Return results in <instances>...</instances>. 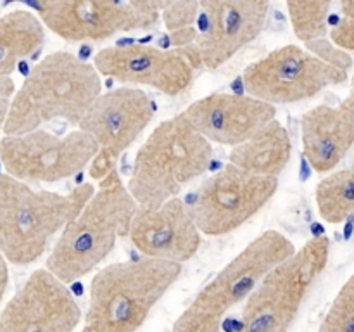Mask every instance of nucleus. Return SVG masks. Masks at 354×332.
<instances>
[{
	"label": "nucleus",
	"instance_id": "nucleus-1",
	"mask_svg": "<svg viewBox=\"0 0 354 332\" xmlns=\"http://www.w3.org/2000/svg\"><path fill=\"white\" fill-rule=\"evenodd\" d=\"M100 89L93 64L69 52H52L31 69L10 100L3 131L24 135L54 120L78 124L100 95Z\"/></svg>",
	"mask_w": 354,
	"mask_h": 332
},
{
	"label": "nucleus",
	"instance_id": "nucleus-2",
	"mask_svg": "<svg viewBox=\"0 0 354 332\" xmlns=\"http://www.w3.org/2000/svg\"><path fill=\"white\" fill-rule=\"evenodd\" d=\"M137 208L118 169H113L61 232L45 268L64 284L85 277L107 258L118 239L130 234Z\"/></svg>",
	"mask_w": 354,
	"mask_h": 332
},
{
	"label": "nucleus",
	"instance_id": "nucleus-3",
	"mask_svg": "<svg viewBox=\"0 0 354 332\" xmlns=\"http://www.w3.org/2000/svg\"><path fill=\"white\" fill-rule=\"evenodd\" d=\"M93 192L92 183H80L69 194L35 190L7 173L0 175V255L12 265L35 263Z\"/></svg>",
	"mask_w": 354,
	"mask_h": 332
},
{
	"label": "nucleus",
	"instance_id": "nucleus-4",
	"mask_svg": "<svg viewBox=\"0 0 354 332\" xmlns=\"http://www.w3.org/2000/svg\"><path fill=\"white\" fill-rule=\"evenodd\" d=\"M211 158V142L180 113L159 123L145 138L135 156L127 189L137 206H161L203 175Z\"/></svg>",
	"mask_w": 354,
	"mask_h": 332
},
{
	"label": "nucleus",
	"instance_id": "nucleus-5",
	"mask_svg": "<svg viewBox=\"0 0 354 332\" xmlns=\"http://www.w3.org/2000/svg\"><path fill=\"white\" fill-rule=\"evenodd\" d=\"M180 273V263L145 256L106 266L90 282L85 325L93 332H137Z\"/></svg>",
	"mask_w": 354,
	"mask_h": 332
},
{
	"label": "nucleus",
	"instance_id": "nucleus-6",
	"mask_svg": "<svg viewBox=\"0 0 354 332\" xmlns=\"http://www.w3.org/2000/svg\"><path fill=\"white\" fill-rule=\"evenodd\" d=\"M294 252L296 248L286 235L263 232L199 290L176 318L171 332H221L228 311L244 303L263 277Z\"/></svg>",
	"mask_w": 354,
	"mask_h": 332
},
{
	"label": "nucleus",
	"instance_id": "nucleus-7",
	"mask_svg": "<svg viewBox=\"0 0 354 332\" xmlns=\"http://www.w3.org/2000/svg\"><path fill=\"white\" fill-rule=\"evenodd\" d=\"M330 241L310 239L290 258L263 277L249 294L237 325L228 332H287L308 293L328 263Z\"/></svg>",
	"mask_w": 354,
	"mask_h": 332
},
{
	"label": "nucleus",
	"instance_id": "nucleus-8",
	"mask_svg": "<svg viewBox=\"0 0 354 332\" xmlns=\"http://www.w3.org/2000/svg\"><path fill=\"white\" fill-rule=\"evenodd\" d=\"M279 189V178L258 176L227 165L201 183L189 203L190 218L204 235L237 230L266 206Z\"/></svg>",
	"mask_w": 354,
	"mask_h": 332
},
{
	"label": "nucleus",
	"instance_id": "nucleus-9",
	"mask_svg": "<svg viewBox=\"0 0 354 332\" xmlns=\"http://www.w3.org/2000/svg\"><path fill=\"white\" fill-rule=\"evenodd\" d=\"M166 2L62 0L31 3L41 24L68 42L106 40L123 31L151 30L159 23Z\"/></svg>",
	"mask_w": 354,
	"mask_h": 332
},
{
	"label": "nucleus",
	"instance_id": "nucleus-10",
	"mask_svg": "<svg viewBox=\"0 0 354 332\" xmlns=\"http://www.w3.org/2000/svg\"><path fill=\"white\" fill-rule=\"evenodd\" d=\"M99 147L85 131L55 135L35 130L6 135L0 140V159L7 175L21 182L54 183L69 178L92 163Z\"/></svg>",
	"mask_w": 354,
	"mask_h": 332
},
{
	"label": "nucleus",
	"instance_id": "nucleus-11",
	"mask_svg": "<svg viewBox=\"0 0 354 332\" xmlns=\"http://www.w3.org/2000/svg\"><path fill=\"white\" fill-rule=\"evenodd\" d=\"M346 80L348 73L297 45L275 48L248 66L242 76L248 95L270 106L311 99L327 86L341 85Z\"/></svg>",
	"mask_w": 354,
	"mask_h": 332
},
{
	"label": "nucleus",
	"instance_id": "nucleus-12",
	"mask_svg": "<svg viewBox=\"0 0 354 332\" xmlns=\"http://www.w3.org/2000/svg\"><path fill=\"white\" fill-rule=\"evenodd\" d=\"M156 113V106L144 90L123 86L100 93L90 106L80 130L95 140L99 152L88 165V175L100 182L116 169L121 154L147 128Z\"/></svg>",
	"mask_w": 354,
	"mask_h": 332
},
{
	"label": "nucleus",
	"instance_id": "nucleus-13",
	"mask_svg": "<svg viewBox=\"0 0 354 332\" xmlns=\"http://www.w3.org/2000/svg\"><path fill=\"white\" fill-rule=\"evenodd\" d=\"M99 75L123 83L152 86L169 97L190 89L203 59L196 45L156 48L142 44H118L102 48L93 57Z\"/></svg>",
	"mask_w": 354,
	"mask_h": 332
},
{
	"label": "nucleus",
	"instance_id": "nucleus-14",
	"mask_svg": "<svg viewBox=\"0 0 354 332\" xmlns=\"http://www.w3.org/2000/svg\"><path fill=\"white\" fill-rule=\"evenodd\" d=\"M82 310L64 282L38 268L7 301L0 313V332H73Z\"/></svg>",
	"mask_w": 354,
	"mask_h": 332
},
{
	"label": "nucleus",
	"instance_id": "nucleus-15",
	"mask_svg": "<svg viewBox=\"0 0 354 332\" xmlns=\"http://www.w3.org/2000/svg\"><path fill=\"white\" fill-rule=\"evenodd\" d=\"M270 3L261 0H207L199 2L194 45L203 68L218 69L263 31Z\"/></svg>",
	"mask_w": 354,
	"mask_h": 332
},
{
	"label": "nucleus",
	"instance_id": "nucleus-16",
	"mask_svg": "<svg viewBox=\"0 0 354 332\" xmlns=\"http://www.w3.org/2000/svg\"><path fill=\"white\" fill-rule=\"evenodd\" d=\"M128 237L145 258L180 265L194 258L201 246V232L178 197L156 208L138 206Z\"/></svg>",
	"mask_w": 354,
	"mask_h": 332
},
{
	"label": "nucleus",
	"instance_id": "nucleus-17",
	"mask_svg": "<svg viewBox=\"0 0 354 332\" xmlns=\"http://www.w3.org/2000/svg\"><path fill=\"white\" fill-rule=\"evenodd\" d=\"M183 114L207 142L234 149L275 120L277 111L251 95L216 92L192 102Z\"/></svg>",
	"mask_w": 354,
	"mask_h": 332
},
{
	"label": "nucleus",
	"instance_id": "nucleus-18",
	"mask_svg": "<svg viewBox=\"0 0 354 332\" xmlns=\"http://www.w3.org/2000/svg\"><path fill=\"white\" fill-rule=\"evenodd\" d=\"M301 135L311 168L330 172L354 147V106L344 99L337 106L313 107L301 118Z\"/></svg>",
	"mask_w": 354,
	"mask_h": 332
},
{
	"label": "nucleus",
	"instance_id": "nucleus-19",
	"mask_svg": "<svg viewBox=\"0 0 354 332\" xmlns=\"http://www.w3.org/2000/svg\"><path fill=\"white\" fill-rule=\"evenodd\" d=\"M292 156V140L280 121L272 120L249 140L232 149L230 165L258 176L279 178Z\"/></svg>",
	"mask_w": 354,
	"mask_h": 332
},
{
	"label": "nucleus",
	"instance_id": "nucleus-20",
	"mask_svg": "<svg viewBox=\"0 0 354 332\" xmlns=\"http://www.w3.org/2000/svg\"><path fill=\"white\" fill-rule=\"evenodd\" d=\"M44 40V24L31 10L17 9L0 16V78H9L16 66Z\"/></svg>",
	"mask_w": 354,
	"mask_h": 332
},
{
	"label": "nucleus",
	"instance_id": "nucleus-21",
	"mask_svg": "<svg viewBox=\"0 0 354 332\" xmlns=\"http://www.w3.org/2000/svg\"><path fill=\"white\" fill-rule=\"evenodd\" d=\"M317 206L328 223H342L354 211V147L351 168L330 173L318 183Z\"/></svg>",
	"mask_w": 354,
	"mask_h": 332
},
{
	"label": "nucleus",
	"instance_id": "nucleus-22",
	"mask_svg": "<svg viewBox=\"0 0 354 332\" xmlns=\"http://www.w3.org/2000/svg\"><path fill=\"white\" fill-rule=\"evenodd\" d=\"M330 2H287L294 33L304 44L320 40L327 35Z\"/></svg>",
	"mask_w": 354,
	"mask_h": 332
},
{
	"label": "nucleus",
	"instance_id": "nucleus-23",
	"mask_svg": "<svg viewBox=\"0 0 354 332\" xmlns=\"http://www.w3.org/2000/svg\"><path fill=\"white\" fill-rule=\"evenodd\" d=\"M318 332H354V273L332 301Z\"/></svg>",
	"mask_w": 354,
	"mask_h": 332
},
{
	"label": "nucleus",
	"instance_id": "nucleus-24",
	"mask_svg": "<svg viewBox=\"0 0 354 332\" xmlns=\"http://www.w3.org/2000/svg\"><path fill=\"white\" fill-rule=\"evenodd\" d=\"M197 16H199V2H194V0H190V2H166L161 10L162 23H165L169 35L196 26Z\"/></svg>",
	"mask_w": 354,
	"mask_h": 332
},
{
	"label": "nucleus",
	"instance_id": "nucleus-25",
	"mask_svg": "<svg viewBox=\"0 0 354 332\" xmlns=\"http://www.w3.org/2000/svg\"><path fill=\"white\" fill-rule=\"evenodd\" d=\"M308 52H311L313 55H317L318 59L325 61L327 64L334 66V68L341 69V71L348 73L353 66V59L348 52L341 50V48L335 47L332 42L320 38V40H315L306 44Z\"/></svg>",
	"mask_w": 354,
	"mask_h": 332
},
{
	"label": "nucleus",
	"instance_id": "nucleus-26",
	"mask_svg": "<svg viewBox=\"0 0 354 332\" xmlns=\"http://www.w3.org/2000/svg\"><path fill=\"white\" fill-rule=\"evenodd\" d=\"M332 44L344 52H354V19L342 17L330 31Z\"/></svg>",
	"mask_w": 354,
	"mask_h": 332
},
{
	"label": "nucleus",
	"instance_id": "nucleus-27",
	"mask_svg": "<svg viewBox=\"0 0 354 332\" xmlns=\"http://www.w3.org/2000/svg\"><path fill=\"white\" fill-rule=\"evenodd\" d=\"M7 284H9V270H7V261L0 255V304H2L3 294L7 290Z\"/></svg>",
	"mask_w": 354,
	"mask_h": 332
},
{
	"label": "nucleus",
	"instance_id": "nucleus-28",
	"mask_svg": "<svg viewBox=\"0 0 354 332\" xmlns=\"http://www.w3.org/2000/svg\"><path fill=\"white\" fill-rule=\"evenodd\" d=\"M10 100L9 99H0V128H3V123L7 120V113H9Z\"/></svg>",
	"mask_w": 354,
	"mask_h": 332
},
{
	"label": "nucleus",
	"instance_id": "nucleus-29",
	"mask_svg": "<svg viewBox=\"0 0 354 332\" xmlns=\"http://www.w3.org/2000/svg\"><path fill=\"white\" fill-rule=\"evenodd\" d=\"M341 10H342V14H344V17L354 19V2H342Z\"/></svg>",
	"mask_w": 354,
	"mask_h": 332
},
{
	"label": "nucleus",
	"instance_id": "nucleus-30",
	"mask_svg": "<svg viewBox=\"0 0 354 332\" xmlns=\"http://www.w3.org/2000/svg\"><path fill=\"white\" fill-rule=\"evenodd\" d=\"M348 100L349 104H353L354 106V75H353V80H351V90H349V95H348Z\"/></svg>",
	"mask_w": 354,
	"mask_h": 332
},
{
	"label": "nucleus",
	"instance_id": "nucleus-31",
	"mask_svg": "<svg viewBox=\"0 0 354 332\" xmlns=\"http://www.w3.org/2000/svg\"><path fill=\"white\" fill-rule=\"evenodd\" d=\"M80 332H93V331H92V329H90V327H86V325H85V327H83L82 331H80Z\"/></svg>",
	"mask_w": 354,
	"mask_h": 332
}]
</instances>
